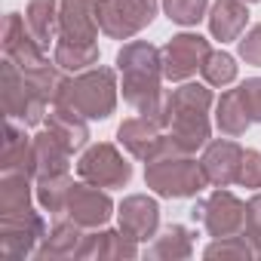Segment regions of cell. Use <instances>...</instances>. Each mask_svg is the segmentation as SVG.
<instances>
[{
  "mask_svg": "<svg viewBox=\"0 0 261 261\" xmlns=\"http://www.w3.org/2000/svg\"><path fill=\"white\" fill-rule=\"evenodd\" d=\"M117 68L123 74V98L133 105L139 114L163 120L166 98L160 92V77H163L160 49L145 43V40H133V43H126L117 53Z\"/></svg>",
  "mask_w": 261,
  "mask_h": 261,
  "instance_id": "1",
  "label": "cell"
},
{
  "mask_svg": "<svg viewBox=\"0 0 261 261\" xmlns=\"http://www.w3.org/2000/svg\"><path fill=\"white\" fill-rule=\"evenodd\" d=\"M46 98L28 83V77L13 65L10 59L4 62V108L10 120H22L25 126H37L46 114Z\"/></svg>",
  "mask_w": 261,
  "mask_h": 261,
  "instance_id": "8",
  "label": "cell"
},
{
  "mask_svg": "<svg viewBox=\"0 0 261 261\" xmlns=\"http://www.w3.org/2000/svg\"><path fill=\"white\" fill-rule=\"evenodd\" d=\"M194 221H200L206 227L209 237H237L246 227V203H240L230 191H215L212 197H206L203 203H197L191 209Z\"/></svg>",
  "mask_w": 261,
  "mask_h": 261,
  "instance_id": "6",
  "label": "cell"
},
{
  "mask_svg": "<svg viewBox=\"0 0 261 261\" xmlns=\"http://www.w3.org/2000/svg\"><path fill=\"white\" fill-rule=\"evenodd\" d=\"M243 237L252 243L255 255H261V194H255L246 203V227H243Z\"/></svg>",
  "mask_w": 261,
  "mask_h": 261,
  "instance_id": "31",
  "label": "cell"
},
{
  "mask_svg": "<svg viewBox=\"0 0 261 261\" xmlns=\"http://www.w3.org/2000/svg\"><path fill=\"white\" fill-rule=\"evenodd\" d=\"M77 172L89 185H98V188H123L129 181V175H133V166L120 157V151L114 145H92L80 157Z\"/></svg>",
  "mask_w": 261,
  "mask_h": 261,
  "instance_id": "10",
  "label": "cell"
},
{
  "mask_svg": "<svg viewBox=\"0 0 261 261\" xmlns=\"http://www.w3.org/2000/svg\"><path fill=\"white\" fill-rule=\"evenodd\" d=\"M65 212L74 224L80 227H98L111 218L114 212V203L108 194L98 191V185H71V194H68V203H65Z\"/></svg>",
  "mask_w": 261,
  "mask_h": 261,
  "instance_id": "12",
  "label": "cell"
},
{
  "mask_svg": "<svg viewBox=\"0 0 261 261\" xmlns=\"http://www.w3.org/2000/svg\"><path fill=\"white\" fill-rule=\"evenodd\" d=\"M215 123L221 133L227 136H243L249 123H252V114L246 108V98H243V89H227L221 98H218V114H215Z\"/></svg>",
  "mask_w": 261,
  "mask_h": 261,
  "instance_id": "21",
  "label": "cell"
},
{
  "mask_svg": "<svg viewBox=\"0 0 261 261\" xmlns=\"http://www.w3.org/2000/svg\"><path fill=\"white\" fill-rule=\"evenodd\" d=\"M80 240H83L80 224H74V221H56V227L37 246V255L40 258H71V255H80V246H83Z\"/></svg>",
  "mask_w": 261,
  "mask_h": 261,
  "instance_id": "22",
  "label": "cell"
},
{
  "mask_svg": "<svg viewBox=\"0 0 261 261\" xmlns=\"http://www.w3.org/2000/svg\"><path fill=\"white\" fill-rule=\"evenodd\" d=\"M95 37H98L95 0H62V7H59V40L95 43Z\"/></svg>",
  "mask_w": 261,
  "mask_h": 261,
  "instance_id": "13",
  "label": "cell"
},
{
  "mask_svg": "<svg viewBox=\"0 0 261 261\" xmlns=\"http://www.w3.org/2000/svg\"><path fill=\"white\" fill-rule=\"evenodd\" d=\"M255 255V249H252V243L243 237V233H237V237H221L218 243H212L209 249H206V258H252Z\"/></svg>",
  "mask_w": 261,
  "mask_h": 261,
  "instance_id": "30",
  "label": "cell"
},
{
  "mask_svg": "<svg viewBox=\"0 0 261 261\" xmlns=\"http://www.w3.org/2000/svg\"><path fill=\"white\" fill-rule=\"evenodd\" d=\"M98 28L114 40H129L157 16V0H95Z\"/></svg>",
  "mask_w": 261,
  "mask_h": 261,
  "instance_id": "5",
  "label": "cell"
},
{
  "mask_svg": "<svg viewBox=\"0 0 261 261\" xmlns=\"http://www.w3.org/2000/svg\"><path fill=\"white\" fill-rule=\"evenodd\" d=\"M209 40L200 37V34H178L172 37L163 49H160V59H163V77L166 80H188L191 74L203 71V62L209 59Z\"/></svg>",
  "mask_w": 261,
  "mask_h": 261,
  "instance_id": "11",
  "label": "cell"
},
{
  "mask_svg": "<svg viewBox=\"0 0 261 261\" xmlns=\"http://www.w3.org/2000/svg\"><path fill=\"white\" fill-rule=\"evenodd\" d=\"M0 169H4V175H28V178L37 175V169H34V142L22 133L16 123H7Z\"/></svg>",
  "mask_w": 261,
  "mask_h": 261,
  "instance_id": "16",
  "label": "cell"
},
{
  "mask_svg": "<svg viewBox=\"0 0 261 261\" xmlns=\"http://www.w3.org/2000/svg\"><path fill=\"white\" fill-rule=\"evenodd\" d=\"M25 209H31L28 175H4V185H0V215L25 212Z\"/></svg>",
  "mask_w": 261,
  "mask_h": 261,
  "instance_id": "25",
  "label": "cell"
},
{
  "mask_svg": "<svg viewBox=\"0 0 261 261\" xmlns=\"http://www.w3.org/2000/svg\"><path fill=\"white\" fill-rule=\"evenodd\" d=\"M95 62H98V46L95 43H71V40L56 43V65L62 71H83Z\"/></svg>",
  "mask_w": 261,
  "mask_h": 261,
  "instance_id": "24",
  "label": "cell"
},
{
  "mask_svg": "<svg viewBox=\"0 0 261 261\" xmlns=\"http://www.w3.org/2000/svg\"><path fill=\"white\" fill-rule=\"evenodd\" d=\"M246 22H249V10H246V4H240V0H215V7L209 13V31L221 43L237 40L243 34Z\"/></svg>",
  "mask_w": 261,
  "mask_h": 261,
  "instance_id": "19",
  "label": "cell"
},
{
  "mask_svg": "<svg viewBox=\"0 0 261 261\" xmlns=\"http://www.w3.org/2000/svg\"><path fill=\"white\" fill-rule=\"evenodd\" d=\"M203 172H206V178H209V185H218V188H227V185H233L237 181V175H240V163H243V148L240 145H233V142H212L209 148H206V154H203Z\"/></svg>",
  "mask_w": 261,
  "mask_h": 261,
  "instance_id": "15",
  "label": "cell"
},
{
  "mask_svg": "<svg viewBox=\"0 0 261 261\" xmlns=\"http://www.w3.org/2000/svg\"><path fill=\"white\" fill-rule=\"evenodd\" d=\"M240 56H243L249 65H258V68H261V25H255V28L240 40Z\"/></svg>",
  "mask_w": 261,
  "mask_h": 261,
  "instance_id": "33",
  "label": "cell"
},
{
  "mask_svg": "<svg viewBox=\"0 0 261 261\" xmlns=\"http://www.w3.org/2000/svg\"><path fill=\"white\" fill-rule=\"evenodd\" d=\"M240 185L246 188H261V154L258 151H243V163H240Z\"/></svg>",
  "mask_w": 261,
  "mask_h": 261,
  "instance_id": "32",
  "label": "cell"
},
{
  "mask_svg": "<svg viewBox=\"0 0 261 261\" xmlns=\"http://www.w3.org/2000/svg\"><path fill=\"white\" fill-rule=\"evenodd\" d=\"M77 114H83L86 120H105L108 114H114L117 105V77L111 68H92L77 74L74 80L62 83L59 101Z\"/></svg>",
  "mask_w": 261,
  "mask_h": 261,
  "instance_id": "3",
  "label": "cell"
},
{
  "mask_svg": "<svg viewBox=\"0 0 261 261\" xmlns=\"http://www.w3.org/2000/svg\"><path fill=\"white\" fill-rule=\"evenodd\" d=\"M71 160V151L49 133H40L34 139V169H37V178H49V175H68V163Z\"/></svg>",
  "mask_w": 261,
  "mask_h": 261,
  "instance_id": "20",
  "label": "cell"
},
{
  "mask_svg": "<svg viewBox=\"0 0 261 261\" xmlns=\"http://www.w3.org/2000/svg\"><path fill=\"white\" fill-rule=\"evenodd\" d=\"M139 240H133L123 230H101V233H89L83 237L80 255L77 258H136Z\"/></svg>",
  "mask_w": 261,
  "mask_h": 261,
  "instance_id": "18",
  "label": "cell"
},
{
  "mask_svg": "<svg viewBox=\"0 0 261 261\" xmlns=\"http://www.w3.org/2000/svg\"><path fill=\"white\" fill-rule=\"evenodd\" d=\"M246 4H255V0H246Z\"/></svg>",
  "mask_w": 261,
  "mask_h": 261,
  "instance_id": "35",
  "label": "cell"
},
{
  "mask_svg": "<svg viewBox=\"0 0 261 261\" xmlns=\"http://www.w3.org/2000/svg\"><path fill=\"white\" fill-rule=\"evenodd\" d=\"M240 89H243L246 108H249V114H252V123H261V77L246 80Z\"/></svg>",
  "mask_w": 261,
  "mask_h": 261,
  "instance_id": "34",
  "label": "cell"
},
{
  "mask_svg": "<svg viewBox=\"0 0 261 261\" xmlns=\"http://www.w3.org/2000/svg\"><path fill=\"white\" fill-rule=\"evenodd\" d=\"M212 92L200 83H185L166 95L163 108V123H166V136L172 154H194L197 148L206 145L209 139V111Z\"/></svg>",
  "mask_w": 261,
  "mask_h": 261,
  "instance_id": "2",
  "label": "cell"
},
{
  "mask_svg": "<svg viewBox=\"0 0 261 261\" xmlns=\"http://www.w3.org/2000/svg\"><path fill=\"white\" fill-rule=\"evenodd\" d=\"M206 4L209 0H163V10L178 25H197L206 16Z\"/></svg>",
  "mask_w": 261,
  "mask_h": 261,
  "instance_id": "29",
  "label": "cell"
},
{
  "mask_svg": "<svg viewBox=\"0 0 261 261\" xmlns=\"http://www.w3.org/2000/svg\"><path fill=\"white\" fill-rule=\"evenodd\" d=\"M145 181L160 197H194L209 185L203 163H194L191 154H163L148 160Z\"/></svg>",
  "mask_w": 261,
  "mask_h": 261,
  "instance_id": "4",
  "label": "cell"
},
{
  "mask_svg": "<svg viewBox=\"0 0 261 261\" xmlns=\"http://www.w3.org/2000/svg\"><path fill=\"white\" fill-rule=\"evenodd\" d=\"M46 129L49 133L74 154V151H80L83 145H86V139H89V129H86V117L83 114H77V111H71V108H65V105H56L53 111H49V117H46Z\"/></svg>",
  "mask_w": 261,
  "mask_h": 261,
  "instance_id": "17",
  "label": "cell"
},
{
  "mask_svg": "<svg viewBox=\"0 0 261 261\" xmlns=\"http://www.w3.org/2000/svg\"><path fill=\"white\" fill-rule=\"evenodd\" d=\"M120 136V145L139 157V160H154V157H163V154H172L169 148V136H166V126L160 117H148V114H139V117H129L120 123L117 129Z\"/></svg>",
  "mask_w": 261,
  "mask_h": 261,
  "instance_id": "7",
  "label": "cell"
},
{
  "mask_svg": "<svg viewBox=\"0 0 261 261\" xmlns=\"http://www.w3.org/2000/svg\"><path fill=\"white\" fill-rule=\"evenodd\" d=\"M25 25L34 34V40L46 49L56 34H59V10H56V0H31L28 13H25Z\"/></svg>",
  "mask_w": 261,
  "mask_h": 261,
  "instance_id": "23",
  "label": "cell"
},
{
  "mask_svg": "<svg viewBox=\"0 0 261 261\" xmlns=\"http://www.w3.org/2000/svg\"><path fill=\"white\" fill-rule=\"evenodd\" d=\"M117 215H120V230L129 233L133 240H151L157 233V224H160V206L145 194L126 197L120 203Z\"/></svg>",
  "mask_w": 261,
  "mask_h": 261,
  "instance_id": "14",
  "label": "cell"
},
{
  "mask_svg": "<svg viewBox=\"0 0 261 261\" xmlns=\"http://www.w3.org/2000/svg\"><path fill=\"white\" fill-rule=\"evenodd\" d=\"M203 77L209 86H227L237 77V65L227 53H209V59L203 62Z\"/></svg>",
  "mask_w": 261,
  "mask_h": 261,
  "instance_id": "28",
  "label": "cell"
},
{
  "mask_svg": "<svg viewBox=\"0 0 261 261\" xmlns=\"http://www.w3.org/2000/svg\"><path fill=\"white\" fill-rule=\"evenodd\" d=\"M71 185H74V181H71L68 175H49V178H37V203H40L46 212H53V215L65 212V203H68Z\"/></svg>",
  "mask_w": 261,
  "mask_h": 261,
  "instance_id": "26",
  "label": "cell"
},
{
  "mask_svg": "<svg viewBox=\"0 0 261 261\" xmlns=\"http://www.w3.org/2000/svg\"><path fill=\"white\" fill-rule=\"evenodd\" d=\"M46 237L43 218L34 209L0 215V252L7 258H25L34 252V246Z\"/></svg>",
  "mask_w": 261,
  "mask_h": 261,
  "instance_id": "9",
  "label": "cell"
},
{
  "mask_svg": "<svg viewBox=\"0 0 261 261\" xmlns=\"http://www.w3.org/2000/svg\"><path fill=\"white\" fill-rule=\"evenodd\" d=\"M188 255H191V230L181 224H172L151 246V258H188Z\"/></svg>",
  "mask_w": 261,
  "mask_h": 261,
  "instance_id": "27",
  "label": "cell"
}]
</instances>
